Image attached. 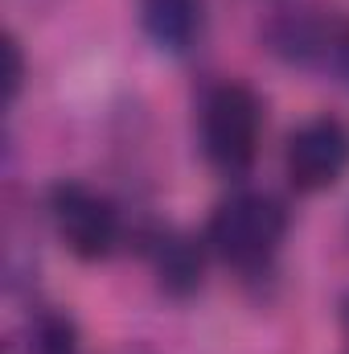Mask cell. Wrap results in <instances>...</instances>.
<instances>
[{"label":"cell","mask_w":349,"mask_h":354,"mask_svg":"<svg viewBox=\"0 0 349 354\" xmlns=\"http://www.w3.org/2000/svg\"><path fill=\"white\" fill-rule=\"evenodd\" d=\"M29 354H79V326L66 313H37L29 326Z\"/></svg>","instance_id":"52a82bcc"},{"label":"cell","mask_w":349,"mask_h":354,"mask_svg":"<svg viewBox=\"0 0 349 354\" xmlns=\"http://www.w3.org/2000/svg\"><path fill=\"white\" fill-rule=\"evenodd\" d=\"M341 58H346V71H349V37L341 41Z\"/></svg>","instance_id":"9c48e42d"},{"label":"cell","mask_w":349,"mask_h":354,"mask_svg":"<svg viewBox=\"0 0 349 354\" xmlns=\"http://www.w3.org/2000/svg\"><path fill=\"white\" fill-rule=\"evenodd\" d=\"M263 107L259 95L243 83H222L201 103V149L218 174H247L259 153Z\"/></svg>","instance_id":"7a4b0ae2"},{"label":"cell","mask_w":349,"mask_h":354,"mask_svg":"<svg viewBox=\"0 0 349 354\" xmlns=\"http://www.w3.org/2000/svg\"><path fill=\"white\" fill-rule=\"evenodd\" d=\"M152 264H157V280L165 292L173 297H189L197 284H201V248L189 239V235H177V231H161L152 239Z\"/></svg>","instance_id":"8992f818"},{"label":"cell","mask_w":349,"mask_h":354,"mask_svg":"<svg viewBox=\"0 0 349 354\" xmlns=\"http://www.w3.org/2000/svg\"><path fill=\"white\" fill-rule=\"evenodd\" d=\"M346 326H349V305H346Z\"/></svg>","instance_id":"30bf717a"},{"label":"cell","mask_w":349,"mask_h":354,"mask_svg":"<svg viewBox=\"0 0 349 354\" xmlns=\"http://www.w3.org/2000/svg\"><path fill=\"white\" fill-rule=\"evenodd\" d=\"M50 214H54L58 239L79 260H107L119 243L115 206L83 181H58L50 189Z\"/></svg>","instance_id":"3957f363"},{"label":"cell","mask_w":349,"mask_h":354,"mask_svg":"<svg viewBox=\"0 0 349 354\" xmlns=\"http://www.w3.org/2000/svg\"><path fill=\"white\" fill-rule=\"evenodd\" d=\"M140 21L161 50L181 54L201 29V0H140Z\"/></svg>","instance_id":"5b68a950"},{"label":"cell","mask_w":349,"mask_h":354,"mask_svg":"<svg viewBox=\"0 0 349 354\" xmlns=\"http://www.w3.org/2000/svg\"><path fill=\"white\" fill-rule=\"evenodd\" d=\"M283 165L296 189L317 194L337 185L349 169V128L333 115H317L288 136Z\"/></svg>","instance_id":"277c9868"},{"label":"cell","mask_w":349,"mask_h":354,"mask_svg":"<svg viewBox=\"0 0 349 354\" xmlns=\"http://www.w3.org/2000/svg\"><path fill=\"white\" fill-rule=\"evenodd\" d=\"M4 54H8V99H17V91H21V75H25V62H21V46H17V37H8Z\"/></svg>","instance_id":"ba28073f"},{"label":"cell","mask_w":349,"mask_h":354,"mask_svg":"<svg viewBox=\"0 0 349 354\" xmlns=\"http://www.w3.org/2000/svg\"><path fill=\"white\" fill-rule=\"evenodd\" d=\"M283 231H288V214L275 198L267 194H230L214 214H210V227H206V243L214 248L218 260L235 268H259L267 264L279 243H283Z\"/></svg>","instance_id":"6da1fadb"}]
</instances>
